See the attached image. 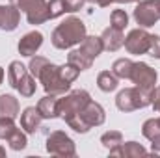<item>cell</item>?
<instances>
[{
	"label": "cell",
	"mask_w": 160,
	"mask_h": 158,
	"mask_svg": "<svg viewBox=\"0 0 160 158\" xmlns=\"http://www.w3.org/2000/svg\"><path fill=\"white\" fill-rule=\"evenodd\" d=\"M63 2H65V9H67V13H73V11H78L80 7L84 6L86 0H63Z\"/></svg>",
	"instance_id": "obj_29"
},
{
	"label": "cell",
	"mask_w": 160,
	"mask_h": 158,
	"mask_svg": "<svg viewBox=\"0 0 160 158\" xmlns=\"http://www.w3.org/2000/svg\"><path fill=\"white\" fill-rule=\"evenodd\" d=\"M147 54L153 56V58H160V37L158 36H151V43H149Z\"/></svg>",
	"instance_id": "obj_28"
},
{
	"label": "cell",
	"mask_w": 160,
	"mask_h": 158,
	"mask_svg": "<svg viewBox=\"0 0 160 158\" xmlns=\"http://www.w3.org/2000/svg\"><path fill=\"white\" fill-rule=\"evenodd\" d=\"M97 86H99L101 91L110 93V91H114L118 87V77L114 73H110V71H102L97 77Z\"/></svg>",
	"instance_id": "obj_20"
},
{
	"label": "cell",
	"mask_w": 160,
	"mask_h": 158,
	"mask_svg": "<svg viewBox=\"0 0 160 158\" xmlns=\"http://www.w3.org/2000/svg\"><path fill=\"white\" fill-rule=\"evenodd\" d=\"M9 86L15 87L22 97H32L36 93V78L30 75V71L21 62H11L8 71Z\"/></svg>",
	"instance_id": "obj_6"
},
{
	"label": "cell",
	"mask_w": 160,
	"mask_h": 158,
	"mask_svg": "<svg viewBox=\"0 0 160 158\" xmlns=\"http://www.w3.org/2000/svg\"><path fill=\"white\" fill-rule=\"evenodd\" d=\"M41 45H43V36H41V32L34 30L19 41V52H21V56H34L39 50Z\"/></svg>",
	"instance_id": "obj_15"
},
{
	"label": "cell",
	"mask_w": 160,
	"mask_h": 158,
	"mask_svg": "<svg viewBox=\"0 0 160 158\" xmlns=\"http://www.w3.org/2000/svg\"><path fill=\"white\" fill-rule=\"evenodd\" d=\"M2 156H6V149H4V147H0V158Z\"/></svg>",
	"instance_id": "obj_34"
},
{
	"label": "cell",
	"mask_w": 160,
	"mask_h": 158,
	"mask_svg": "<svg viewBox=\"0 0 160 158\" xmlns=\"http://www.w3.org/2000/svg\"><path fill=\"white\" fill-rule=\"evenodd\" d=\"M116 104H118V108L121 112H134L138 108L149 106L151 104V95H147L140 87H127L118 95Z\"/></svg>",
	"instance_id": "obj_7"
},
{
	"label": "cell",
	"mask_w": 160,
	"mask_h": 158,
	"mask_svg": "<svg viewBox=\"0 0 160 158\" xmlns=\"http://www.w3.org/2000/svg\"><path fill=\"white\" fill-rule=\"evenodd\" d=\"M86 2H93V4H97V0H86Z\"/></svg>",
	"instance_id": "obj_36"
},
{
	"label": "cell",
	"mask_w": 160,
	"mask_h": 158,
	"mask_svg": "<svg viewBox=\"0 0 160 158\" xmlns=\"http://www.w3.org/2000/svg\"><path fill=\"white\" fill-rule=\"evenodd\" d=\"M80 75V69L75 65L67 63L63 67H58L54 63H48L39 75V80L45 87V91L48 95H63L65 91H69L71 82H75L77 77Z\"/></svg>",
	"instance_id": "obj_1"
},
{
	"label": "cell",
	"mask_w": 160,
	"mask_h": 158,
	"mask_svg": "<svg viewBox=\"0 0 160 158\" xmlns=\"http://www.w3.org/2000/svg\"><path fill=\"white\" fill-rule=\"evenodd\" d=\"M2 80H4V69L0 67V84H2Z\"/></svg>",
	"instance_id": "obj_35"
},
{
	"label": "cell",
	"mask_w": 160,
	"mask_h": 158,
	"mask_svg": "<svg viewBox=\"0 0 160 158\" xmlns=\"http://www.w3.org/2000/svg\"><path fill=\"white\" fill-rule=\"evenodd\" d=\"M158 7H160V0H158Z\"/></svg>",
	"instance_id": "obj_37"
},
{
	"label": "cell",
	"mask_w": 160,
	"mask_h": 158,
	"mask_svg": "<svg viewBox=\"0 0 160 158\" xmlns=\"http://www.w3.org/2000/svg\"><path fill=\"white\" fill-rule=\"evenodd\" d=\"M116 2H119V4H128V2H136V0H116Z\"/></svg>",
	"instance_id": "obj_33"
},
{
	"label": "cell",
	"mask_w": 160,
	"mask_h": 158,
	"mask_svg": "<svg viewBox=\"0 0 160 158\" xmlns=\"http://www.w3.org/2000/svg\"><path fill=\"white\" fill-rule=\"evenodd\" d=\"M104 119H106V116H104L102 106L97 104V102H93V101H89V102L82 108V112H80L78 116L73 119V121H69L67 125H69L73 130L80 132V134H86L91 126L102 125Z\"/></svg>",
	"instance_id": "obj_4"
},
{
	"label": "cell",
	"mask_w": 160,
	"mask_h": 158,
	"mask_svg": "<svg viewBox=\"0 0 160 158\" xmlns=\"http://www.w3.org/2000/svg\"><path fill=\"white\" fill-rule=\"evenodd\" d=\"M102 52V43L101 37H95V36H86L84 41L80 43V47L77 50L69 52L67 56V63L75 65L80 71H86L91 67V63L95 62V58Z\"/></svg>",
	"instance_id": "obj_3"
},
{
	"label": "cell",
	"mask_w": 160,
	"mask_h": 158,
	"mask_svg": "<svg viewBox=\"0 0 160 158\" xmlns=\"http://www.w3.org/2000/svg\"><path fill=\"white\" fill-rule=\"evenodd\" d=\"M47 151L54 156H62V158H73L77 155L75 141L62 130H56L47 138Z\"/></svg>",
	"instance_id": "obj_9"
},
{
	"label": "cell",
	"mask_w": 160,
	"mask_h": 158,
	"mask_svg": "<svg viewBox=\"0 0 160 158\" xmlns=\"http://www.w3.org/2000/svg\"><path fill=\"white\" fill-rule=\"evenodd\" d=\"M130 80L136 84V87H140L142 91L151 95V91L155 89V84H157V71L143 62L134 63L132 73H130Z\"/></svg>",
	"instance_id": "obj_10"
},
{
	"label": "cell",
	"mask_w": 160,
	"mask_h": 158,
	"mask_svg": "<svg viewBox=\"0 0 160 158\" xmlns=\"http://www.w3.org/2000/svg\"><path fill=\"white\" fill-rule=\"evenodd\" d=\"M151 141H153V143H151V153L157 155V156H160V136H155Z\"/></svg>",
	"instance_id": "obj_31"
},
{
	"label": "cell",
	"mask_w": 160,
	"mask_h": 158,
	"mask_svg": "<svg viewBox=\"0 0 160 158\" xmlns=\"http://www.w3.org/2000/svg\"><path fill=\"white\" fill-rule=\"evenodd\" d=\"M112 2H116V0H97V4H99L101 7H106V6H110Z\"/></svg>",
	"instance_id": "obj_32"
},
{
	"label": "cell",
	"mask_w": 160,
	"mask_h": 158,
	"mask_svg": "<svg viewBox=\"0 0 160 158\" xmlns=\"http://www.w3.org/2000/svg\"><path fill=\"white\" fill-rule=\"evenodd\" d=\"M134 19L140 26L149 28L160 19L158 0H140V4L134 9Z\"/></svg>",
	"instance_id": "obj_11"
},
{
	"label": "cell",
	"mask_w": 160,
	"mask_h": 158,
	"mask_svg": "<svg viewBox=\"0 0 160 158\" xmlns=\"http://www.w3.org/2000/svg\"><path fill=\"white\" fill-rule=\"evenodd\" d=\"M101 143H102L110 153H114L116 149H119L121 147V143H123V136H121V132H118V130H110V132L102 134Z\"/></svg>",
	"instance_id": "obj_22"
},
{
	"label": "cell",
	"mask_w": 160,
	"mask_h": 158,
	"mask_svg": "<svg viewBox=\"0 0 160 158\" xmlns=\"http://www.w3.org/2000/svg\"><path fill=\"white\" fill-rule=\"evenodd\" d=\"M149 43H151V34H147L143 28H136L125 37L123 45L130 54H147Z\"/></svg>",
	"instance_id": "obj_12"
},
{
	"label": "cell",
	"mask_w": 160,
	"mask_h": 158,
	"mask_svg": "<svg viewBox=\"0 0 160 158\" xmlns=\"http://www.w3.org/2000/svg\"><path fill=\"white\" fill-rule=\"evenodd\" d=\"M21 21V11L15 7V6H0V30H6V32H11L17 28Z\"/></svg>",
	"instance_id": "obj_13"
},
{
	"label": "cell",
	"mask_w": 160,
	"mask_h": 158,
	"mask_svg": "<svg viewBox=\"0 0 160 158\" xmlns=\"http://www.w3.org/2000/svg\"><path fill=\"white\" fill-rule=\"evenodd\" d=\"M8 143H9V147L13 149V151H22L24 147H26V136H24V132H21V128H17L9 138H8Z\"/></svg>",
	"instance_id": "obj_23"
},
{
	"label": "cell",
	"mask_w": 160,
	"mask_h": 158,
	"mask_svg": "<svg viewBox=\"0 0 160 158\" xmlns=\"http://www.w3.org/2000/svg\"><path fill=\"white\" fill-rule=\"evenodd\" d=\"M15 130H17V126H15L13 119L0 117V140H8Z\"/></svg>",
	"instance_id": "obj_27"
},
{
	"label": "cell",
	"mask_w": 160,
	"mask_h": 158,
	"mask_svg": "<svg viewBox=\"0 0 160 158\" xmlns=\"http://www.w3.org/2000/svg\"><path fill=\"white\" fill-rule=\"evenodd\" d=\"M132 67H134V62L125 60V58H119V60L114 62V65H112V73H114L118 78H128L130 80Z\"/></svg>",
	"instance_id": "obj_21"
},
{
	"label": "cell",
	"mask_w": 160,
	"mask_h": 158,
	"mask_svg": "<svg viewBox=\"0 0 160 158\" xmlns=\"http://www.w3.org/2000/svg\"><path fill=\"white\" fill-rule=\"evenodd\" d=\"M47 9H48V19H56V17L67 13L63 0H50V2H47Z\"/></svg>",
	"instance_id": "obj_25"
},
{
	"label": "cell",
	"mask_w": 160,
	"mask_h": 158,
	"mask_svg": "<svg viewBox=\"0 0 160 158\" xmlns=\"http://www.w3.org/2000/svg\"><path fill=\"white\" fill-rule=\"evenodd\" d=\"M38 110L43 116V119L58 117V99H56V95H48L47 93V97H43L38 102Z\"/></svg>",
	"instance_id": "obj_18"
},
{
	"label": "cell",
	"mask_w": 160,
	"mask_h": 158,
	"mask_svg": "<svg viewBox=\"0 0 160 158\" xmlns=\"http://www.w3.org/2000/svg\"><path fill=\"white\" fill-rule=\"evenodd\" d=\"M86 37V26L77 17L65 19L54 32H52V45L56 48H71L75 45L82 43Z\"/></svg>",
	"instance_id": "obj_2"
},
{
	"label": "cell",
	"mask_w": 160,
	"mask_h": 158,
	"mask_svg": "<svg viewBox=\"0 0 160 158\" xmlns=\"http://www.w3.org/2000/svg\"><path fill=\"white\" fill-rule=\"evenodd\" d=\"M9 4L22 11L30 24H41L48 21V9L45 0H9Z\"/></svg>",
	"instance_id": "obj_8"
},
{
	"label": "cell",
	"mask_w": 160,
	"mask_h": 158,
	"mask_svg": "<svg viewBox=\"0 0 160 158\" xmlns=\"http://www.w3.org/2000/svg\"><path fill=\"white\" fill-rule=\"evenodd\" d=\"M19 101L13 95H0V117L15 119L19 116Z\"/></svg>",
	"instance_id": "obj_17"
},
{
	"label": "cell",
	"mask_w": 160,
	"mask_h": 158,
	"mask_svg": "<svg viewBox=\"0 0 160 158\" xmlns=\"http://www.w3.org/2000/svg\"><path fill=\"white\" fill-rule=\"evenodd\" d=\"M41 119H43V116L39 114V110L34 108V106H30V108H26V110L22 112V116H21V126H22L26 132L32 134V132H36V130L39 128Z\"/></svg>",
	"instance_id": "obj_16"
},
{
	"label": "cell",
	"mask_w": 160,
	"mask_h": 158,
	"mask_svg": "<svg viewBox=\"0 0 160 158\" xmlns=\"http://www.w3.org/2000/svg\"><path fill=\"white\" fill-rule=\"evenodd\" d=\"M89 93L84 89H75L69 95H65L63 99H58V116L65 119V123L73 121V119L82 112V108L89 102Z\"/></svg>",
	"instance_id": "obj_5"
},
{
	"label": "cell",
	"mask_w": 160,
	"mask_h": 158,
	"mask_svg": "<svg viewBox=\"0 0 160 158\" xmlns=\"http://www.w3.org/2000/svg\"><path fill=\"white\" fill-rule=\"evenodd\" d=\"M151 106L160 114V86L151 91Z\"/></svg>",
	"instance_id": "obj_30"
},
{
	"label": "cell",
	"mask_w": 160,
	"mask_h": 158,
	"mask_svg": "<svg viewBox=\"0 0 160 158\" xmlns=\"http://www.w3.org/2000/svg\"><path fill=\"white\" fill-rule=\"evenodd\" d=\"M48 63H50V62H48L47 58H43V56H36V58H32V60H30L28 71H30V75H32L34 78H39L41 71H43Z\"/></svg>",
	"instance_id": "obj_24"
},
{
	"label": "cell",
	"mask_w": 160,
	"mask_h": 158,
	"mask_svg": "<svg viewBox=\"0 0 160 158\" xmlns=\"http://www.w3.org/2000/svg\"><path fill=\"white\" fill-rule=\"evenodd\" d=\"M101 43H102V50H110V52H116L118 48L123 47L125 43V36H123V30H118L114 26L106 28L101 36Z\"/></svg>",
	"instance_id": "obj_14"
},
{
	"label": "cell",
	"mask_w": 160,
	"mask_h": 158,
	"mask_svg": "<svg viewBox=\"0 0 160 158\" xmlns=\"http://www.w3.org/2000/svg\"><path fill=\"white\" fill-rule=\"evenodd\" d=\"M112 156H123V158H132V156H145L147 149H143L140 143L136 141H128V143H121L119 149H116L114 153H110Z\"/></svg>",
	"instance_id": "obj_19"
},
{
	"label": "cell",
	"mask_w": 160,
	"mask_h": 158,
	"mask_svg": "<svg viewBox=\"0 0 160 158\" xmlns=\"http://www.w3.org/2000/svg\"><path fill=\"white\" fill-rule=\"evenodd\" d=\"M110 21H112V26H114V28L125 30V26L128 24V15H127L123 9H114L112 15H110Z\"/></svg>",
	"instance_id": "obj_26"
}]
</instances>
